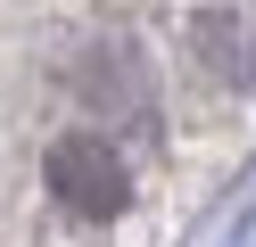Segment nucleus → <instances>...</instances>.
Listing matches in <instances>:
<instances>
[{
    "label": "nucleus",
    "instance_id": "nucleus-1",
    "mask_svg": "<svg viewBox=\"0 0 256 247\" xmlns=\"http://www.w3.org/2000/svg\"><path fill=\"white\" fill-rule=\"evenodd\" d=\"M42 173H50V198L66 214H83V223H108V214L124 206V165L108 140H91V132H66V140L42 157Z\"/></svg>",
    "mask_w": 256,
    "mask_h": 247
}]
</instances>
